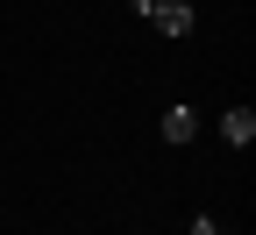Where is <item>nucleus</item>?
Here are the masks:
<instances>
[{"label": "nucleus", "instance_id": "1", "mask_svg": "<svg viewBox=\"0 0 256 235\" xmlns=\"http://www.w3.org/2000/svg\"><path fill=\"white\" fill-rule=\"evenodd\" d=\"M142 22L156 29V36H192V0H142Z\"/></svg>", "mask_w": 256, "mask_h": 235}, {"label": "nucleus", "instance_id": "3", "mask_svg": "<svg viewBox=\"0 0 256 235\" xmlns=\"http://www.w3.org/2000/svg\"><path fill=\"white\" fill-rule=\"evenodd\" d=\"M192 136H200V114H192V107H185V100H178V107L164 114V143H178V150H185Z\"/></svg>", "mask_w": 256, "mask_h": 235}, {"label": "nucleus", "instance_id": "2", "mask_svg": "<svg viewBox=\"0 0 256 235\" xmlns=\"http://www.w3.org/2000/svg\"><path fill=\"white\" fill-rule=\"evenodd\" d=\"M220 136H228L235 150H249L256 143V107H228V114H220Z\"/></svg>", "mask_w": 256, "mask_h": 235}, {"label": "nucleus", "instance_id": "4", "mask_svg": "<svg viewBox=\"0 0 256 235\" xmlns=\"http://www.w3.org/2000/svg\"><path fill=\"white\" fill-rule=\"evenodd\" d=\"M192 235H228V228H220L214 214H200V221H192Z\"/></svg>", "mask_w": 256, "mask_h": 235}]
</instances>
